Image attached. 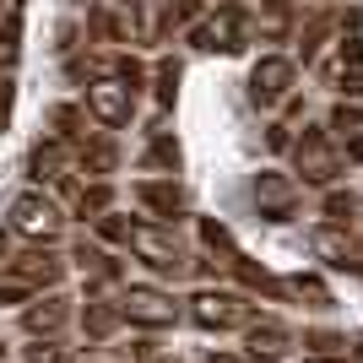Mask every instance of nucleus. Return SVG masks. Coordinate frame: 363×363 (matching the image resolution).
I'll return each mask as SVG.
<instances>
[{"label": "nucleus", "instance_id": "f257e3e1", "mask_svg": "<svg viewBox=\"0 0 363 363\" xmlns=\"http://www.w3.org/2000/svg\"><path fill=\"white\" fill-rule=\"evenodd\" d=\"M320 87H331L336 98H363V11H342V28H336V44L315 60Z\"/></svg>", "mask_w": 363, "mask_h": 363}, {"label": "nucleus", "instance_id": "f03ea898", "mask_svg": "<svg viewBox=\"0 0 363 363\" xmlns=\"http://www.w3.org/2000/svg\"><path fill=\"white\" fill-rule=\"evenodd\" d=\"M190 44L201 55H244L255 44V11L244 0H217V11L190 22Z\"/></svg>", "mask_w": 363, "mask_h": 363}, {"label": "nucleus", "instance_id": "7ed1b4c3", "mask_svg": "<svg viewBox=\"0 0 363 363\" xmlns=\"http://www.w3.org/2000/svg\"><path fill=\"white\" fill-rule=\"evenodd\" d=\"M125 250H130V255H136L152 277H184V272H190V250L174 239V223H152V217L130 223Z\"/></svg>", "mask_w": 363, "mask_h": 363}, {"label": "nucleus", "instance_id": "20e7f679", "mask_svg": "<svg viewBox=\"0 0 363 363\" xmlns=\"http://www.w3.org/2000/svg\"><path fill=\"white\" fill-rule=\"evenodd\" d=\"M184 315L196 320L201 331H244L250 320L260 315V303L250 298V293H233V288H201L196 298L184 303Z\"/></svg>", "mask_w": 363, "mask_h": 363}, {"label": "nucleus", "instance_id": "39448f33", "mask_svg": "<svg viewBox=\"0 0 363 363\" xmlns=\"http://www.w3.org/2000/svg\"><path fill=\"white\" fill-rule=\"evenodd\" d=\"M288 152H293V168H298L309 184H325V190H331V184H342V174H347V157L336 152L325 125H303Z\"/></svg>", "mask_w": 363, "mask_h": 363}, {"label": "nucleus", "instance_id": "423d86ee", "mask_svg": "<svg viewBox=\"0 0 363 363\" xmlns=\"http://www.w3.org/2000/svg\"><path fill=\"white\" fill-rule=\"evenodd\" d=\"M120 315H125V325H141V331H168L184 315V303L174 293L152 288V282H136V288L120 293Z\"/></svg>", "mask_w": 363, "mask_h": 363}, {"label": "nucleus", "instance_id": "0eeeda50", "mask_svg": "<svg viewBox=\"0 0 363 363\" xmlns=\"http://www.w3.org/2000/svg\"><path fill=\"white\" fill-rule=\"evenodd\" d=\"M6 217H11V233H22L28 244H55L60 228H65V212L44 196V190H22Z\"/></svg>", "mask_w": 363, "mask_h": 363}, {"label": "nucleus", "instance_id": "6e6552de", "mask_svg": "<svg viewBox=\"0 0 363 363\" xmlns=\"http://www.w3.org/2000/svg\"><path fill=\"white\" fill-rule=\"evenodd\" d=\"M136 98L141 92L125 87V82H114V76H92L82 108H87V120H98L104 130H125V125L136 120Z\"/></svg>", "mask_w": 363, "mask_h": 363}, {"label": "nucleus", "instance_id": "1a4fd4ad", "mask_svg": "<svg viewBox=\"0 0 363 363\" xmlns=\"http://www.w3.org/2000/svg\"><path fill=\"white\" fill-rule=\"evenodd\" d=\"M250 196H255V212L266 223H293L303 206V184L293 174H277V168H260L255 184H250Z\"/></svg>", "mask_w": 363, "mask_h": 363}, {"label": "nucleus", "instance_id": "9d476101", "mask_svg": "<svg viewBox=\"0 0 363 363\" xmlns=\"http://www.w3.org/2000/svg\"><path fill=\"white\" fill-rule=\"evenodd\" d=\"M288 92H298V60L293 55H260L250 65V98H255V108H282Z\"/></svg>", "mask_w": 363, "mask_h": 363}, {"label": "nucleus", "instance_id": "9b49d317", "mask_svg": "<svg viewBox=\"0 0 363 363\" xmlns=\"http://www.w3.org/2000/svg\"><path fill=\"white\" fill-rule=\"evenodd\" d=\"M293 347H298V336H293L288 320L255 315L250 325H244V358H250V363H282Z\"/></svg>", "mask_w": 363, "mask_h": 363}, {"label": "nucleus", "instance_id": "f8f14e48", "mask_svg": "<svg viewBox=\"0 0 363 363\" xmlns=\"http://www.w3.org/2000/svg\"><path fill=\"white\" fill-rule=\"evenodd\" d=\"M6 277L28 282L33 293H44V288H60L65 282V260L55 255L49 244H28V250H16V255L6 260Z\"/></svg>", "mask_w": 363, "mask_h": 363}, {"label": "nucleus", "instance_id": "ddd939ff", "mask_svg": "<svg viewBox=\"0 0 363 363\" xmlns=\"http://www.w3.org/2000/svg\"><path fill=\"white\" fill-rule=\"evenodd\" d=\"M130 196H136V206L152 223H179L184 206H190V196H184V184L174 179V174H163V179H136Z\"/></svg>", "mask_w": 363, "mask_h": 363}, {"label": "nucleus", "instance_id": "4468645a", "mask_svg": "<svg viewBox=\"0 0 363 363\" xmlns=\"http://www.w3.org/2000/svg\"><path fill=\"white\" fill-rule=\"evenodd\" d=\"M125 22H130V44H147V49H157L179 28L174 22V0H125Z\"/></svg>", "mask_w": 363, "mask_h": 363}, {"label": "nucleus", "instance_id": "2eb2a0df", "mask_svg": "<svg viewBox=\"0 0 363 363\" xmlns=\"http://www.w3.org/2000/svg\"><path fill=\"white\" fill-rule=\"evenodd\" d=\"M315 255L331 266V272H347V277H363V244L352 239L342 223H325V228H315Z\"/></svg>", "mask_w": 363, "mask_h": 363}, {"label": "nucleus", "instance_id": "dca6fc26", "mask_svg": "<svg viewBox=\"0 0 363 363\" xmlns=\"http://www.w3.org/2000/svg\"><path fill=\"white\" fill-rule=\"evenodd\" d=\"M71 260L82 266V282H87V293H108V288H120V282H125V266L108 255L98 239H76Z\"/></svg>", "mask_w": 363, "mask_h": 363}, {"label": "nucleus", "instance_id": "f3484780", "mask_svg": "<svg viewBox=\"0 0 363 363\" xmlns=\"http://www.w3.org/2000/svg\"><path fill=\"white\" fill-rule=\"evenodd\" d=\"M28 174H33V179H49V184H60V190H71L76 152L65 147V141H55V136L33 141V152H28Z\"/></svg>", "mask_w": 363, "mask_h": 363}, {"label": "nucleus", "instance_id": "a211bd4d", "mask_svg": "<svg viewBox=\"0 0 363 363\" xmlns=\"http://www.w3.org/2000/svg\"><path fill=\"white\" fill-rule=\"evenodd\" d=\"M325 130H331L336 152L347 157V168L363 163V108H358V98H342V104L325 114Z\"/></svg>", "mask_w": 363, "mask_h": 363}, {"label": "nucleus", "instance_id": "6ab92c4d", "mask_svg": "<svg viewBox=\"0 0 363 363\" xmlns=\"http://www.w3.org/2000/svg\"><path fill=\"white\" fill-rule=\"evenodd\" d=\"M65 325H71V303H65L55 288L38 293L33 303H22V331L28 336H60Z\"/></svg>", "mask_w": 363, "mask_h": 363}, {"label": "nucleus", "instance_id": "aec40b11", "mask_svg": "<svg viewBox=\"0 0 363 363\" xmlns=\"http://www.w3.org/2000/svg\"><path fill=\"white\" fill-rule=\"evenodd\" d=\"M120 163V141L114 130H87V141L76 147V174H92V179H108Z\"/></svg>", "mask_w": 363, "mask_h": 363}, {"label": "nucleus", "instance_id": "412c9836", "mask_svg": "<svg viewBox=\"0 0 363 363\" xmlns=\"http://www.w3.org/2000/svg\"><path fill=\"white\" fill-rule=\"evenodd\" d=\"M125 325L120 315V298H104V293H87V309H82V336H87L92 347L98 342H108V336Z\"/></svg>", "mask_w": 363, "mask_h": 363}, {"label": "nucleus", "instance_id": "4be33fe9", "mask_svg": "<svg viewBox=\"0 0 363 363\" xmlns=\"http://www.w3.org/2000/svg\"><path fill=\"white\" fill-rule=\"evenodd\" d=\"M293 22H298V0H260L255 33L266 38V44H288V38H293Z\"/></svg>", "mask_w": 363, "mask_h": 363}, {"label": "nucleus", "instance_id": "5701e85b", "mask_svg": "<svg viewBox=\"0 0 363 363\" xmlns=\"http://www.w3.org/2000/svg\"><path fill=\"white\" fill-rule=\"evenodd\" d=\"M336 28H342V11H331V6H325V11H315L309 22H303V33H298V60L315 65L320 55L331 49L325 38H336Z\"/></svg>", "mask_w": 363, "mask_h": 363}, {"label": "nucleus", "instance_id": "b1692460", "mask_svg": "<svg viewBox=\"0 0 363 363\" xmlns=\"http://www.w3.org/2000/svg\"><path fill=\"white\" fill-rule=\"evenodd\" d=\"M49 125H55V130H49V136L55 141H65V147H82V141H87V108H76V104H55L49 108Z\"/></svg>", "mask_w": 363, "mask_h": 363}, {"label": "nucleus", "instance_id": "393cba45", "mask_svg": "<svg viewBox=\"0 0 363 363\" xmlns=\"http://www.w3.org/2000/svg\"><path fill=\"white\" fill-rule=\"evenodd\" d=\"M104 212H114V184H108V179L82 184V190H76V217L92 223V217H104Z\"/></svg>", "mask_w": 363, "mask_h": 363}, {"label": "nucleus", "instance_id": "a878e982", "mask_svg": "<svg viewBox=\"0 0 363 363\" xmlns=\"http://www.w3.org/2000/svg\"><path fill=\"white\" fill-rule=\"evenodd\" d=\"M141 168H163V174H179V141L168 130H152L147 152H141Z\"/></svg>", "mask_w": 363, "mask_h": 363}, {"label": "nucleus", "instance_id": "bb28decb", "mask_svg": "<svg viewBox=\"0 0 363 363\" xmlns=\"http://www.w3.org/2000/svg\"><path fill=\"white\" fill-rule=\"evenodd\" d=\"M92 33L104 38V44H130V22H125V6L114 11V6H98L92 11Z\"/></svg>", "mask_w": 363, "mask_h": 363}, {"label": "nucleus", "instance_id": "cd10ccee", "mask_svg": "<svg viewBox=\"0 0 363 363\" xmlns=\"http://www.w3.org/2000/svg\"><path fill=\"white\" fill-rule=\"evenodd\" d=\"M174 92H179V60L163 55L152 65V98H157V108H174Z\"/></svg>", "mask_w": 363, "mask_h": 363}, {"label": "nucleus", "instance_id": "c85d7f7f", "mask_svg": "<svg viewBox=\"0 0 363 363\" xmlns=\"http://www.w3.org/2000/svg\"><path fill=\"white\" fill-rule=\"evenodd\" d=\"M320 212L331 217V223L347 228L352 217H358V196H352V190H342V184H331V190H325V201H320Z\"/></svg>", "mask_w": 363, "mask_h": 363}, {"label": "nucleus", "instance_id": "c756f323", "mask_svg": "<svg viewBox=\"0 0 363 363\" xmlns=\"http://www.w3.org/2000/svg\"><path fill=\"white\" fill-rule=\"evenodd\" d=\"M303 347H315V358H352V342L336 331H303Z\"/></svg>", "mask_w": 363, "mask_h": 363}, {"label": "nucleus", "instance_id": "7c9ffc66", "mask_svg": "<svg viewBox=\"0 0 363 363\" xmlns=\"http://www.w3.org/2000/svg\"><path fill=\"white\" fill-rule=\"evenodd\" d=\"M282 288H288L293 298H309L315 309H331V293H325V282H320V277H303V272H293L288 282H282Z\"/></svg>", "mask_w": 363, "mask_h": 363}, {"label": "nucleus", "instance_id": "2f4dec72", "mask_svg": "<svg viewBox=\"0 0 363 363\" xmlns=\"http://www.w3.org/2000/svg\"><path fill=\"white\" fill-rule=\"evenodd\" d=\"M22 363H71V352L60 347V336H33L22 347Z\"/></svg>", "mask_w": 363, "mask_h": 363}, {"label": "nucleus", "instance_id": "473e14b6", "mask_svg": "<svg viewBox=\"0 0 363 363\" xmlns=\"http://www.w3.org/2000/svg\"><path fill=\"white\" fill-rule=\"evenodd\" d=\"M16 49H22V6H11L6 22H0V65H11Z\"/></svg>", "mask_w": 363, "mask_h": 363}, {"label": "nucleus", "instance_id": "72a5a7b5", "mask_svg": "<svg viewBox=\"0 0 363 363\" xmlns=\"http://www.w3.org/2000/svg\"><path fill=\"white\" fill-rule=\"evenodd\" d=\"M92 233H98V244H125L130 239V217L104 212V217H92Z\"/></svg>", "mask_w": 363, "mask_h": 363}, {"label": "nucleus", "instance_id": "f704fd0d", "mask_svg": "<svg viewBox=\"0 0 363 363\" xmlns=\"http://www.w3.org/2000/svg\"><path fill=\"white\" fill-rule=\"evenodd\" d=\"M201 244H206V250H217V255H233V250H239V244H233V233H228L223 223H212V217H201Z\"/></svg>", "mask_w": 363, "mask_h": 363}, {"label": "nucleus", "instance_id": "c9c22d12", "mask_svg": "<svg viewBox=\"0 0 363 363\" xmlns=\"http://www.w3.org/2000/svg\"><path fill=\"white\" fill-rule=\"evenodd\" d=\"M38 293L28 288V282H16V277H0V303H33Z\"/></svg>", "mask_w": 363, "mask_h": 363}, {"label": "nucleus", "instance_id": "e433bc0d", "mask_svg": "<svg viewBox=\"0 0 363 363\" xmlns=\"http://www.w3.org/2000/svg\"><path fill=\"white\" fill-rule=\"evenodd\" d=\"M201 16H206V0H174V22H179V28H190Z\"/></svg>", "mask_w": 363, "mask_h": 363}, {"label": "nucleus", "instance_id": "4c0bfd02", "mask_svg": "<svg viewBox=\"0 0 363 363\" xmlns=\"http://www.w3.org/2000/svg\"><path fill=\"white\" fill-rule=\"evenodd\" d=\"M288 130H293L288 120H272V130H266V141H272L277 152H282V147H293V136H288Z\"/></svg>", "mask_w": 363, "mask_h": 363}, {"label": "nucleus", "instance_id": "58836bf2", "mask_svg": "<svg viewBox=\"0 0 363 363\" xmlns=\"http://www.w3.org/2000/svg\"><path fill=\"white\" fill-rule=\"evenodd\" d=\"M130 347H136V363H157V358H163V347H157L152 336H147V342H130Z\"/></svg>", "mask_w": 363, "mask_h": 363}, {"label": "nucleus", "instance_id": "ea45409f", "mask_svg": "<svg viewBox=\"0 0 363 363\" xmlns=\"http://www.w3.org/2000/svg\"><path fill=\"white\" fill-rule=\"evenodd\" d=\"M11 120V76H0V130Z\"/></svg>", "mask_w": 363, "mask_h": 363}, {"label": "nucleus", "instance_id": "a19ab883", "mask_svg": "<svg viewBox=\"0 0 363 363\" xmlns=\"http://www.w3.org/2000/svg\"><path fill=\"white\" fill-rule=\"evenodd\" d=\"M6 260H11V233L0 228V266H6Z\"/></svg>", "mask_w": 363, "mask_h": 363}, {"label": "nucleus", "instance_id": "79ce46f5", "mask_svg": "<svg viewBox=\"0 0 363 363\" xmlns=\"http://www.w3.org/2000/svg\"><path fill=\"white\" fill-rule=\"evenodd\" d=\"M309 363H347V358H309Z\"/></svg>", "mask_w": 363, "mask_h": 363}, {"label": "nucleus", "instance_id": "37998d69", "mask_svg": "<svg viewBox=\"0 0 363 363\" xmlns=\"http://www.w3.org/2000/svg\"><path fill=\"white\" fill-rule=\"evenodd\" d=\"M0 363H11V358H6V342H0Z\"/></svg>", "mask_w": 363, "mask_h": 363}, {"label": "nucleus", "instance_id": "c03bdc74", "mask_svg": "<svg viewBox=\"0 0 363 363\" xmlns=\"http://www.w3.org/2000/svg\"><path fill=\"white\" fill-rule=\"evenodd\" d=\"M352 352H358V358H363V336H358V347H352Z\"/></svg>", "mask_w": 363, "mask_h": 363}, {"label": "nucleus", "instance_id": "a18cd8bd", "mask_svg": "<svg viewBox=\"0 0 363 363\" xmlns=\"http://www.w3.org/2000/svg\"><path fill=\"white\" fill-rule=\"evenodd\" d=\"M320 6H331V0H320Z\"/></svg>", "mask_w": 363, "mask_h": 363}]
</instances>
